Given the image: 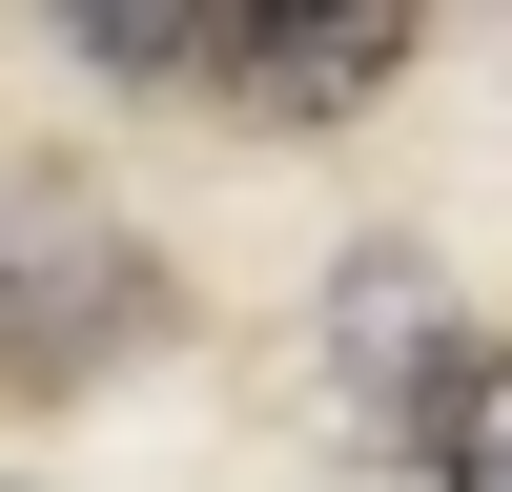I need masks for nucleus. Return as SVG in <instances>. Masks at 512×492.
<instances>
[{
    "mask_svg": "<svg viewBox=\"0 0 512 492\" xmlns=\"http://www.w3.org/2000/svg\"><path fill=\"white\" fill-rule=\"evenodd\" d=\"M164 328H185V287L103 185H0V410H82Z\"/></svg>",
    "mask_w": 512,
    "mask_h": 492,
    "instance_id": "1",
    "label": "nucleus"
},
{
    "mask_svg": "<svg viewBox=\"0 0 512 492\" xmlns=\"http://www.w3.org/2000/svg\"><path fill=\"white\" fill-rule=\"evenodd\" d=\"M431 369H451V267H431L410 226H369L349 267H328V410H349L369 451H410Z\"/></svg>",
    "mask_w": 512,
    "mask_h": 492,
    "instance_id": "2",
    "label": "nucleus"
},
{
    "mask_svg": "<svg viewBox=\"0 0 512 492\" xmlns=\"http://www.w3.org/2000/svg\"><path fill=\"white\" fill-rule=\"evenodd\" d=\"M410 62H431L410 0H308V21H246L226 41V123H287V144H308V123H369Z\"/></svg>",
    "mask_w": 512,
    "mask_h": 492,
    "instance_id": "3",
    "label": "nucleus"
},
{
    "mask_svg": "<svg viewBox=\"0 0 512 492\" xmlns=\"http://www.w3.org/2000/svg\"><path fill=\"white\" fill-rule=\"evenodd\" d=\"M226 41H246V21H205V0H82L62 62H82V82H205V103H226Z\"/></svg>",
    "mask_w": 512,
    "mask_h": 492,
    "instance_id": "4",
    "label": "nucleus"
},
{
    "mask_svg": "<svg viewBox=\"0 0 512 492\" xmlns=\"http://www.w3.org/2000/svg\"><path fill=\"white\" fill-rule=\"evenodd\" d=\"M410 472H431V492H512V349H451V369H431Z\"/></svg>",
    "mask_w": 512,
    "mask_h": 492,
    "instance_id": "5",
    "label": "nucleus"
}]
</instances>
